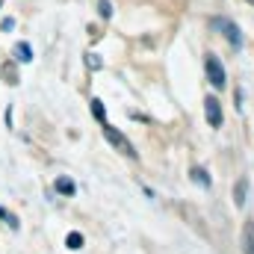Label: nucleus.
Wrapping results in <instances>:
<instances>
[{
	"mask_svg": "<svg viewBox=\"0 0 254 254\" xmlns=\"http://www.w3.org/2000/svg\"><path fill=\"white\" fill-rule=\"evenodd\" d=\"M89 107H92V116H95L101 125H107V110H104V101H98V98H95Z\"/></svg>",
	"mask_w": 254,
	"mask_h": 254,
	"instance_id": "f8f14e48",
	"label": "nucleus"
},
{
	"mask_svg": "<svg viewBox=\"0 0 254 254\" xmlns=\"http://www.w3.org/2000/svg\"><path fill=\"white\" fill-rule=\"evenodd\" d=\"M98 15L107 21V18H113V3L110 0H98Z\"/></svg>",
	"mask_w": 254,
	"mask_h": 254,
	"instance_id": "4468645a",
	"label": "nucleus"
},
{
	"mask_svg": "<svg viewBox=\"0 0 254 254\" xmlns=\"http://www.w3.org/2000/svg\"><path fill=\"white\" fill-rule=\"evenodd\" d=\"M54 190L60 192V195H65V198H71V195L77 192V187H74V181H71V178H57Z\"/></svg>",
	"mask_w": 254,
	"mask_h": 254,
	"instance_id": "0eeeda50",
	"label": "nucleus"
},
{
	"mask_svg": "<svg viewBox=\"0 0 254 254\" xmlns=\"http://www.w3.org/2000/svg\"><path fill=\"white\" fill-rule=\"evenodd\" d=\"M213 27L228 39V45H231L234 51H240V48H243V33H240V27H237L231 18H216V21H213Z\"/></svg>",
	"mask_w": 254,
	"mask_h": 254,
	"instance_id": "f03ea898",
	"label": "nucleus"
},
{
	"mask_svg": "<svg viewBox=\"0 0 254 254\" xmlns=\"http://www.w3.org/2000/svg\"><path fill=\"white\" fill-rule=\"evenodd\" d=\"M86 65H89L92 71H98L104 63H101V57H98V54H86Z\"/></svg>",
	"mask_w": 254,
	"mask_h": 254,
	"instance_id": "2eb2a0df",
	"label": "nucleus"
},
{
	"mask_svg": "<svg viewBox=\"0 0 254 254\" xmlns=\"http://www.w3.org/2000/svg\"><path fill=\"white\" fill-rule=\"evenodd\" d=\"M204 71H207V80H210V86H213V89H225V83H228L225 65L219 63L213 54H207V60H204Z\"/></svg>",
	"mask_w": 254,
	"mask_h": 254,
	"instance_id": "7ed1b4c3",
	"label": "nucleus"
},
{
	"mask_svg": "<svg viewBox=\"0 0 254 254\" xmlns=\"http://www.w3.org/2000/svg\"><path fill=\"white\" fill-rule=\"evenodd\" d=\"M104 127V136H107V142L119 151V154H125V157H130V160H136V151H133V145L127 142V136L119 130V127H113V125H101Z\"/></svg>",
	"mask_w": 254,
	"mask_h": 254,
	"instance_id": "f257e3e1",
	"label": "nucleus"
},
{
	"mask_svg": "<svg viewBox=\"0 0 254 254\" xmlns=\"http://www.w3.org/2000/svg\"><path fill=\"white\" fill-rule=\"evenodd\" d=\"M249 3H254V0H249Z\"/></svg>",
	"mask_w": 254,
	"mask_h": 254,
	"instance_id": "a211bd4d",
	"label": "nucleus"
},
{
	"mask_svg": "<svg viewBox=\"0 0 254 254\" xmlns=\"http://www.w3.org/2000/svg\"><path fill=\"white\" fill-rule=\"evenodd\" d=\"M0 30H3V33H12V30H15V18H3V21H0Z\"/></svg>",
	"mask_w": 254,
	"mask_h": 254,
	"instance_id": "dca6fc26",
	"label": "nucleus"
},
{
	"mask_svg": "<svg viewBox=\"0 0 254 254\" xmlns=\"http://www.w3.org/2000/svg\"><path fill=\"white\" fill-rule=\"evenodd\" d=\"M12 54H15V63H33V48L27 42H18Z\"/></svg>",
	"mask_w": 254,
	"mask_h": 254,
	"instance_id": "423d86ee",
	"label": "nucleus"
},
{
	"mask_svg": "<svg viewBox=\"0 0 254 254\" xmlns=\"http://www.w3.org/2000/svg\"><path fill=\"white\" fill-rule=\"evenodd\" d=\"M190 175H192V181H195V184H201L204 190H210V187H213V181H210V175H207V169H204V166H195Z\"/></svg>",
	"mask_w": 254,
	"mask_h": 254,
	"instance_id": "6e6552de",
	"label": "nucleus"
},
{
	"mask_svg": "<svg viewBox=\"0 0 254 254\" xmlns=\"http://www.w3.org/2000/svg\"><path fill=\"white\" fill-rule=\"evenodd\" d=\"M0 6H3V0H0Z\"/></svg>",
	"mask_w": 254,
	"mask_h": 254,
	"instance_id": "f3484780",
	"label": "nucleus"
},
{
	"mask_svg": "<svg viewBox=\"0 0 254 254\" xmlns=\"http://www.w3.org/2000/svg\"><path fill=\"white\" fill-rule=\"evenodd\" d=\"M246 195H249V181H237V187H234V204L243 207L246 204Z\"/></svg>",
	"mask_w": 254,
	"mask_h": 254,
	"instance_id": "1a4fd4ad",
	"label": "nucleus"
},
{
	"mask_svg": "<svg viewBox=\"0 0 254 254\" xmlns=\"http://www.w3.org/2000/svg\"><path fill=\"white\" fill-rule=\"evenodd\" d=\"M3 80H6L9 86H18V68H15L12 63L3 65Z\"/></svg>",
	"mask_w": 254,
	"mask_h": 254,
	"instance_id": "ddd939ff",
	"label": "nucleus"
},
{
	"mask_svg": "<svg viewBox=\"0 0 254 254\" xmlns=\"http://www.w3.org/2000/svg\"><path fill=\"white\" fill-rule=\"evenodd\" d=\"M243 254H254V222L243 225Z\"/></svg>",
	"mask_w": 254,
	"mask_h": 254,
	"instance_id": "39448f33",
	"label": "nucleus"
},
{
	"mask_svg": "<svg viewBox=\"0 0 254 254\" xmlns=\"http://www.w3.org/2000/svg\"><path fill=\"white\" fill-rule=\"evenodd\" d=\"M204 116H207V125L210 127H222V104L216 95H207L204 101Z\"/></svg>",
	"mask_w": 254,
	"mask_h": 254,
	"instance_id": "20e7f679",
	"label": "nucleus"
},
{
	"mask_svg": "<svg viewBox=\"0 0 254 254\" xmlns=\"http://www.w3.org/2000/svg\"><path fill=\"white\" fill-rule=\"evenodd\" d=\"M0 222H6V225H9L12 231H18V228H21V222H18V216H15V213H9V210H6L3 204H0Z\"/></svg>",
	"mask_w": 254,
	"mask_h": 254,
	"instance_id": "9b49d317",
	"label": "nucleus"
},
{
	"mask_svg": "<svg viewBox=\"0 0 254 254\" xmlns=\"http://www.w3.org/2000/svg\"><path fill=\"white\" fill-rule=\"evenodd\" d=\"M83 243H86V240H83V234H80V231H71V234L65 237V249H71V252H80V249H83Z\"/></svg>",
	"mask_w": 254,
	"mask_h": 254,
	"instance_id": "9d476101",
	"label": "nucleus"
}]
</instances>
